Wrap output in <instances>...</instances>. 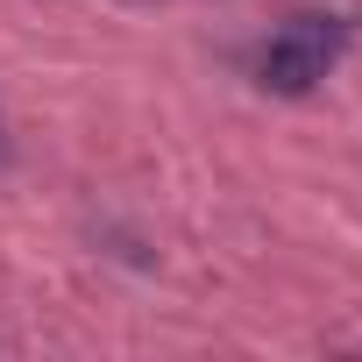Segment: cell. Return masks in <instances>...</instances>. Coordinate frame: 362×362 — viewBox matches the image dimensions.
I'll return each mask as SVG.
<instances>
[{
	"instance_id": "7a4b0ae2",
	"label": "cell",
	"mask_w": 362,
	"mask_h": 362,
	"mask_svg": "<svg viewBox=\"0 0 362 362\" xmlns=\"http://www.w3.org/2000/svg\"><path fill=\"white\" fill-rule=\"evenodd\" d=\"M0 163H8V121H0Z\"/></svg>"
},
{
	"instance_id": "6da1fadb",
	"label": "cell",
	"mask_w": 362,
	"mask_h": 362,
	"mask_svg": "<svg viewBox=\"0 0 362 362\" xmlns=\"http://www.w3.org/2000/svg\"><path fill=\"white\" fill-rule=\"evenodd\" d=\"M334 57H341V22L298 15V22H284V29L263 43L256 78H263V93H313V86L334 71Z\"/></svg>"
}]
</instances>
